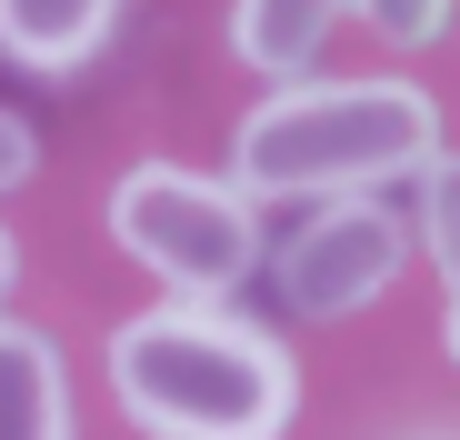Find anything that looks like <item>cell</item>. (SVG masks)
I'll return each instance as SVG.
<instances>
[{
    "label": "cell",
    "mask_w": 460,
    "mask_h": 440,
    "mask_svg": "<svg viewBox=\"0 0 460 440\" xmlns=\"http://www.w3.org/2000/svg\"><path fill=\"white\" fill-rule=\"evenodd\" d=\"M420 241L440 270V311H450V350H460V151L420 161Z\"/></svg>",
    "instance_id": "obj_8"
},
{
    "label": "cell",
    "mask_w": 460,
    "mask_h": 440,
    "mask_svg": "<svg viewBox=\"0 0 460 440\" xmlns=\"http://www.w3.org/2000/svg\"><path fill=\"white\" fill-rule=\"evenodd\" d=\"M350 0H241V21H230V40H241L251 70H270V81H300V70L321 60V40L341 31Z\"/></svg>",
    "instance_id": "obj_7"
},
{
    "label": "cell",
    "mask_w": 460,
    "mask_h": 440,
    "mask_svg": "<svg viewBox=\"0 0 460 440\" xmlns=\"http://www.w3.org/2000/svg\"><path fill=\"white\" fill-rule=\"evenodd\" d=\"M430 151H440V110L420 81H300L241 120L230 180L251 200H341L420 171Z\"/></svg>",
    "instance_id": "obj_2"
},
{
    "label": "cell",
    "mask_w": 460,
    "mask_h": 440,
    "mask_svg": "<svg viewBox=\"0 0 460 440\" xmlns=\"http://www.w3.org/2000/svg\"><path fill=\"white\" fill-rule=\"evenodd\" d=\"M40 171V140H31V120H11V110H0V190H21Z\"/></svg>",
    "instance_id": "obj_10"
},
{
    "label": "cell",
    "mask_w": 460,
    "mask_h": 440,
    "mask_svg": "<svg viewBox=\"0 0 460 440\" xmlns=\"http://www.w3.org/2000/svg\"><path fill=\"white\" fill-rule=\"evenodd\" d=\"M350 11H360L380 40H391V50H420V40L450 21V0H350Z\"/></svg>",
    "instance_id": "obj_9"
},
{
    "label": "cell",
    "mask_w": 460,
    "mask_h": 440,
    "mask_svg": "<svg viewBox=\"0 0 460 440\" xmlns=\"http://www.w3.org/2000/svg\"><path fill=\"white\" fill-rule=\"evenodd\" d=\"M401 251H411L401 220L380 210V200H360V190H341L300 241H280V301H290L300 321H350L360 301L391 290Z\"/></svg>",
    "instance_id": "obj_4"
},
{
    "label": "cell",
    "mask_w": 460,
    "mask_h": 440,
    "mask_svg": "<svg viewBox=\"0 0 460 440\" xmlns=\"http://www.w3.org/2000/svg\"><path fill=\"white\" fill-rule=\"evenodd\" d=\"M11 280H21V241L0 231V301H11Z\"/></svg>",
    "instance_id": "obj_11"
},
{
    "label": "cell",
    "mask_w": 460,
    "mask_h": 440,
    "mask_svg": "<svg viewBox=\"0 0 460 440\" xmlns=\"http://www.w3.org/2000/svg\"><path fill=\"white\" fill-rule=\"evenodd\" d=\"M111 391L150 440H280L300 371L270 330L220 301H161L111 330Z\"/></svg>",
    "instance_id": "obj_1"
},
{
    "label": "cell",
    "mask_w": 460,
    "mask_h": 440,
    "mask_svg": "<svg viewBox=\"0 0 460 440\" xmlns=\"http://www.w3.org/2000/svg\"><path fill=\"white\" fill-rule=\"evenodd\" d=\"M0 440H70V381L60 350L21 321H0Z\"/></svg>",
    "instance_id": "obj_5"
},
{
    "label": "cell",
    "mask_w": 460,
    "mask_h": 440,
    "mask_svg": "<svg viewBox=\"0 0 460 440\" xmlns=\"http://www.w3.org/2000/svg\"><path fill=\"white\" fill-rule=\"evenodd\" d=\"M111 11L120 0H0V50L21 70H81L101 40H111Z\"/></svg>",
    "instance_id": "obj_6"
},
{
    "label": "cell",
    "mask_w": 460,
    "mask_h": 440,
    "mask_svg": "<svg viewBox=\"0 0 460 440\" xmlns=\"http://www.w3.org/2000/svg\"><path fill=\"white\" fill-rule=\"evenodd\" d=\"M111 241L171 301H230L261 270V200L241 180H200L181 161H140L111 190Z\"/></svg>",
    "instance_id": "obj_3"
}]
</instances>
